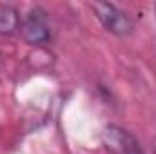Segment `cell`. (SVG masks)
<instances>
[{
	"instance_id": "obj_4",
	"label": "cell",
	"mask_w": 156,
	"mask_h": 154,
	"mask_svg": "<svg viewBox=\"0 0 156 154\" xmlns=\"http://www.w3.org/2000/svg\"><path fill=\"white\" fill-rule=\"evenodd\" d=\"M20 13L11 4H0V35L13 37L20 31Z\"/></svg>"
},
{
	"instance_id": "obj_5",
	"label": "cell",
	"mask_w": 156,
	"mask_h": 154,
	"mask_svg": "<svg viewBox=\"0 0 156 154\" xmlns=\"http://www.w3.org/2000/svg\"><path fill=\"white\" fill-rule=\"evenodd\" d=\"M153 151H154V154H156V142H154V147H153Z\"/></svg>"
},
{
	"instance_id": "obj_1",
	"label": "cell",
	"mask_w": 156,
	"mask_h": 154,
	"mask_svg": "<svg viewBox=\"0 0 156 154\" xmlns=\"http://www.w3.org/2000/svg\"><path fill=\"white\" fill-rule=\"evenodd\" d=\"M20 37L24 38L26 44L35 45V47H45L53 42V26H51V18L49 13L40 7L35 5L31 7L20 22Z\"/></svg>"
},
{
	"instance_id": "obj_3",
	"label": "cell",
	"mask_w": 156,
	"mask_h": 154,
	"mask_svg": "<svg viewBox=\"0 0 156 154\" xmlns=\"http://www.w3.org/2000/svg\"><path fill=\"white\" fill-rule=\"evenodd\" d=\"M102 143L111 154H145L133 132L113 123L104 127Z\"/></svg>"
},
{
	"instance_id": "obj_2",
	"label": "cell",
	"mask_w": 156,
	"mask_h": 154,
	"mask_svg": "<svg viewBox=\"0 0 156 154\" xmlns=\"http://www.w3.org/2000/svg\"><path fill=\"white\" fill-rule=\"evenodd\" d=\"M91 9H93L94 16L98 18V22L102 24V27L107 33L123 38V37H129L134 31V18L127 11L120 9L115 4H111V2H93Z\"/></svg>"
}]
</instances>
